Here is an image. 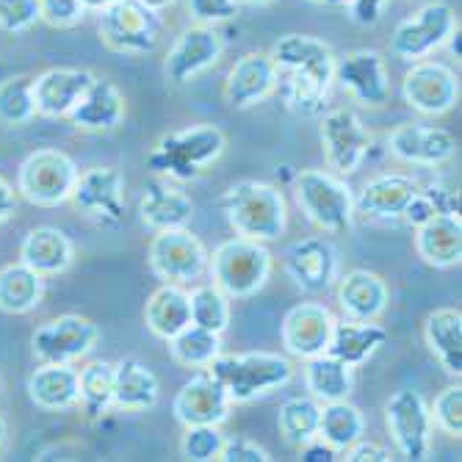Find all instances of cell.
Segmentation results:
<instances>
[{
  "label": "cell",
  "mask_w": 462,
  "mask_h": 462,
  "mask_svg": "<svg viewBox=\"0 0 462 462\" xmlns=\"http://www.w3.org/2000/svg\"><path fill=\"white\" fill-rule=\"evenodd\" d=\"M297 202L310 225L321 233H349L355 225V194L346 180L324 170H302L297 175Z\"/></svg>",
  "instance_id": "obj_6"
},
{
  "label": "cell",
  "mask_w": 462,
  "mask_h": 462,
  "mask_svg": "<svg viewBox=\"0 0 462 462\" xmlns=\"http://www.w3.org/2000/svg\"><path fill=\"white\" fill-rule=\"evenodd\" d=\"M365 435V415L349 399L321 404L319 418V440H324L335 451H346Z\"/></svg>",
  "instance_id": "obj_37"
},
{
  "label": "cell",
  "mask_w": 462,
  "mask_h": 462,
  "mask_svg": "<svg viewBox=\"0 0 462 462\" xmlns=\"http://www.w3.org/2000/svg\"><path fill=\"white\" fill-rule=\"evenodd\" d=\"M225 147L227 136L222 134V128L211 122H197L183 131L166 134L147 155V166L152 175L189 183L205 175L208 166H214L225 155Z\"/></svg>",
  "instance_id": "obj_2"
},
{
  "label": "cell",
  "mask_w": 462,
  "mask_h": 462,
  "mask_svg": "<svg viewBox=\"0 0 462 462\" xmlns=\"http://www.w3.org/2000/svg\"><path fill=\"white\" fill-rule=\"evenodd\" d=\"M36 116L33 106V78L17 75L0 83V125L20 128Z\"/></svg>",
  "instance_id": "obj_42"
},
{
  "label": "cell",
  "mask_w": 462,
  "mask_h": 462,
  "mask_svg": "<svg viewBox=\"0 0 462 462\" xmlns=\"http://www.w3.org/2000/svg\"><path fill=\"white\" fill-rule=\"evenodd\" d=\"M332 324H335V316L329 313V308H324L319 302L293 305L285 313L282 327H280V338H282L285 352L300 360L324 355L329 346Z\"/></svg>",
  "instance_id": "obj_22"
},
{
  "label": "cell",
  "mask_w": 462,
  "mask_h": 462,
  "mask_svg": "<svg viewBox=\"0 0 462 462\" xmlns=\"http://www.w3.org/2000/svg\"><path fill=\"white\" fill-rule=\"evenodd\" d=\"M78 404L89 418H100L114 407V365L95 360L78 371Z\"/></svg>",
  "instance_id": "obj_40"
},
{
  "label": "cell",
  "mask_w": 462,
  "mask_h": 462,
  "mask_svg": "<svg viewBox=\"0 0 462 462\" xmlns=\"http://www.w3.org/2000/svg\"><path fill=\"white\" fill-rule=\"evenodd\" d=\"M14 211H17V191L4 175H0V225L12 219Z\"/></svg>",
  "instance_id": "obj_53"
},
{
  "label": "cell",
  "mask_w": 462,
  "mask_h": 462,
  "mask_svg": "<svg viewBox=\"0 0 462 462\" xmlns=\"http://www.w3.org/2000/svg\"><path fill=\"white\" fill-rule=\"evenodd\" d=\"M277 89V72L269 53H244L225 78V100L236 111L255 108Z\"/></svg>",
  "instance_id": "obj_23"
},
{
  "label": "cell",
  "mask_w": 462,
  "mask_h": 462,
  "mask_svg": "<svg viewBox=\"0 0 462 462\" xmlns=\"http://www.w3.org/2000/svg\"><path fill=\"white\" fill-rule=\"evenodd\" d=\"M391 4V0H349V4L344 6L349 12V17L360 25H374L380 23L385 6Z\"/></svg>",
  "instance_id": "obj_51"
},
{
  "label": "cell",
  "mask_w": 462,
  "mask_h": 462,
  "mask_svg": "<svg viewBox=\"0 0 462 462\" xmlns=\"http://www.w3.org/2000/svg\"><path fill=\"white\" fill-rule=\"evenodd\" d=\"M219 459L222 462H269L272 454L263 446H258L252 438L236 435V438H225Z\"/></svg>",
  "instance_id": "obj_48"
},
{
  "label": "cell",
  "mask_w": 462,
  "mask_h": 462,
  "mask_svg": "<svg viewBox=\"0 0 462 462\" xmlns=\"http://www.w3.org/2000/svg\"><path fill=\"white\" fill-rule=\"evenodd\" d=\"M432 415V427H438L448 438L462 435V388L448 385L438 393L435 404L430 407Z\"/></svg>",
  "instance_id": "obj_44"
},
{
  "label": "cell",
  "mask_w": 462,
  "mask_h": 462,
  "mask_svg": "<svg viewBox=\"0 0 462 462\" xmlns=\"http://www.w3.org/2000/svg\"><path fill=\"white\" fill-rule=\"evenodd\" d=\"M310 4H321V6H346L349 4V0H310Z\"/></svg>",
  "instance_id": "obj_57"
},
{
  "label": "cell",
  "mask_w": 462,
  "mask_h": 462,
  "mask_svg": "<svg viewBox=\"0 0 462 462\" xmlns=\"http://www.w3.org/2000/svg\"><path fill=\"white\" fill-rule=\"evenodd\" d=\"M319 418H321V402L308 396H291L280 404L277 427L288 446L302 448L305 443L319 438Z\"/></svg>",
  "instance_id": "obj_38"
},
{
  "label": "cell",
  "mask_w": 462,
  "mask_h": 462,
  "mask_svg": "<svg viewBox=\"0 0 462 462\" xmlns=\"http://www.w3.org/2000/svg\"><path fill=\"white\" fill-rule=\"evenodd\" d=\"M183 6L197 25H214L217 28V25L238 17L241 0H183Z\"/></svg>",
  "instance_id": "obj_46"
},
{
  "label": "cell",
  "mask_w": 462,
  "mask_h": 462,
  "mask_svg": "<svg viewBox=\"0 0 462 462\" xmlns=\"http://www.w3.org/2000/svg\"><path fill=\"white\" fill-rule=\"evenodd\" d=\"M163 36L161 12L139 4V0H114L100 9V39L103 45L122 56L155 53Z\"/></svg>",
  "instance_id": "obj_7"
},
{
  "label": "cell",
  "mask_w": 462,
  "mask_h": 462,
  "mask_svg": "<svg viewBox=\"0 0 462 462\" xmlns=\"http://www.w3.org/2000/svg\"><path fill=\"white\" fill-rule=\"evenodd\" d=\"M144 321L155 338L161 341L175 338L183 327L191 324L189 291L175 282H163L161 288H155L144 305Z\"/></svg>",
  "instance_id": "obj_33"
},
{
  "label": "cell",
  "mask_w": 462,
  "mask_h": 462,
  "mask_svg": "<svg viewBox=\"0 0 462 462\" xmlns=\"http://www.w3.org/2000/svg\"><path fill=\"white\" fill-rule=\"evenodd\" d=\"M302 376H305V388L310 391V396L321 404L349 399L355 388V368L327 352L308 357Z\"/></svg>",
  "instance_id": "obj_35"
},
{
  "label": "cell",
  "mask_w": 462,
  "mask_h": 462,
  "mask_svg": "<svg viewBox=\"0 0 462 462\" xmlns=\"http://www.w3.org/2000/svg\"><path fill=\"white\" fill-rule=\"evenodd\" d=\"M302 459L305 462H332V459H338V451H335V448H329L324 440H310V443H305L302 448Z\"/></svg>",
  "instance_id": "obj_52"
},
{
  "label": "cell",
  "mask_w": 462,
  "mask_h": 462,
  "mask_svg": "<svg viewBox=\"0 0 462 462\" xmlns=\"http://www.w3.org/2000/svg\"><path fill=\"white\" fill-rule=\"evenodd\" d=\"M402 95L407 106L424 116H443L459 100L457 72L435 59L412 61L402 80Z\"/></svg>",
  "instance_id": "obj_16"
},
{
  "label": "cell",
  "mask_w": 462,
  "mask_h": 462,
  "mask_svg": "<svg viewBox=\"0 0 462 462\" xmlns=\"http://www.w3.org/2000/svg\"><path fill=\"white\" fill-rule=\"evenodd\" d=\"M415 252L432 269H451L462 261L459 217H435L415 227Z\"/></svg>",
  "instance_id": "obj_32"
},
{
  "label": "cell",
  "mask_w": 462,
  "mask_h": 462,
  "mask_svg": "<svg viewBox=\"0 0 462 462\" xmlns=\"http://www.w3.org/2000/svg\"><path fill=\"white\" fill-rule=\"evenodd\" d=\"M97 338L100 329L92 319L64 313L33 329L31 349L39 363H78L95 349Z\"/></svg>",
  "instance_id": "obj_14"
},
{
  "label": "cell",
  "mask_w": 462,
  "mask_h": 462,
  "mask_svg": "<svg viewBox=\"0 0 462 462\" xmlns=\"http://www.w3.org/2000/svg\"><path fill=\"white\" fill-rule=\"evenodd\" d=\"M335 297H338V305L346 319L376 321L388 308L391 291L380 274L368 269H355L335 280Z\"/></svg>",
  "instance_id": "obj_27"
},
{
  "label": "cell",
  "mask_w": 462,
  "mask_h": 462,
  "mask_svg": "<svg viewBox=\"0 0 462 462\" xmlns=\"http://www.w3.org/2000/svg\"><path fill=\"white\" fill-rule=\"evenodd\" d=\"M418 189L421 186L407 175L383 172L363 183V189L355 197V214H363L376 222H402Z\"/></svg>",
  "instance_id": "obj_24"
},
{
  "label": "cell",
  "mask_w": 462,
  "mask_h": 462,
  "mask_svg": "<svg viewBox=\"0 0 462 462\" xmlns=\"http://www.w3.org/2000/svg\"><path fill=\"white\" fill-rule=\"evenodd\" d=\"M28 396L45 412H64L78 404L75 363H42L28 376Z\"/></svg>",
  "instance_id": "obj_30"
},
{
  "label": "cell",
  "mask_w": 462,
  "mask_h": 462,
  "mask_svg": "<svg viewBox=\"0 0 462 462\" xmlns=\"http://www.w3.org/2000/svg\"><path fill=\"white\" fill-rule=\"evenodd\" d=\"M161 383L155 371L139 357H125L114 365V407L125 412H147L158 404Z\"/></svg>",
  "instance_id": "obj_31"
},
{
  "label": "cell",
  "mask_w": 462,
  "mask_h": 462,
  "mask_svg": "<svg viewBox=\"0 0 462 462\" xmlns=\"http://www.w3.org/2000/svg\"><path fill=\"white\" fill-rule=\"evenodd\" d=\"M424 341L446 374H462V313L457 308H438L427 316Z\"/></svg>",
  "instance_id": "obj_34"
},
{
  "label": "cell",
  "mask_w": 462,
  "mask_h": 462,
  "mask_svg": "<svg viewBox=\"0 0 462 462\" xmlns=\"http://www.w3.org/2000/svg\"><path fill=\"white\" fill-rule=\"evenodd\" d=\"M75 211L100 227H116L125 219V175L116 166H89L69 194Z\"/></svg>",
  "instance_id": "obj_15"
},
{
  "label": "cell",
  "mask_w": 462,
  "mask_h": 462,
  "mask_svg": "<svg viewBox=\"0 0 462 462\" xmlns=\"http://www.w3.org/2000/svg\"><path fill=\"white\" fill-rule=\"evenodd\" d=\"M75 261V246L59 227H33L20 244V263L42 277L64 274Z\"/></svg>",
  "instance_id": "obj_29"
},
{
  "label": "cell",
  "mask_w": 462,
  "mask_h": 462,
  "mask_svg": "<svg viewBox=\"0 0 462 462\" xmlns=\"http://www.w3.org/2000/svg\"><path fill=\"white\" fill-rule=\"evenodd\" d=\"M230 297L225 291H219L214 282L208 285H197L189 291V305H191V324L205 327L217 335H225L233 319V308H230Z\"/></svg>",
  "instance_id": "obj_41"
},
{
  "label": "cell",
  "mask_w": 462,
  "mask_h": 462,
  "mask_svg": "<svg viewBox=\"0 0 462 462\" xmlns=\"http://www.w3.org/2000/svg\"><path fill=\"white\" fill-rule=\"evenodd\" d=\"M385 424L396 451L404 459L410 462L427 459L432 443V415L421 393L412 388L393 391L385 404Z\"/></svg>",
  "instance_id": "obj_12"
},
{
  "label": "cell",
  "mask_w": 462,
  "mask_h": 462,
  "mask_svg": "<svg viewBox=\"0 0 462 462\" xmlns=\"http://www.w3.org/2000/svg\"><path fill=\"white\" fill-rule=\"evenodd\" d=\"M319 119V139L327 166L341 178L355 175L371 150V134L365 131L363 119L352 108H335Z\"/></svg>",
  "instance_id": "obj_13"
},
{
  "label": "cell",
  "mask_w": 462,
  "mask_h": 462,
  "mask_svg": "<svg viewBox=\"0 0 462 462\" xmlns=\"http://www.w3.org/2000/svg\"><path fill=\"white\" fill-rule=\"evenodd\" d=\"M208 368L225 385L233 404H249L285 388L297 371L285 355L277 352L219 355Z\"/></svg>",
  "instance_id": "obj_4"
},
{
  "label": "cell",
  "mask_w": 462,
  "mask_h": 462,
  "mask_svg": "<svg viewBox=\"0 0 462 462\" xmlns=\"http://www.w3.org/2000/svg\"><path fill=\"white\" fill-rule=\"evenodd\" d=\"M225 56V39L214 25H191L183 31L163 59V78L172 87H186L202 72L219 64Z\"/></svg>",
  "instance_id": "obj_17"
},
{
  "label": "cell",
  "mask_w": 462,
  "mask_h": 462,
  "mask_svg": "<svg viewBox=\"0 0 462 462\" xmlns=\"http://www.w3.org/2000/svg\"><path fill=\"white\" fill-rule=\"evenodd\" d=\"M388 344V329L376 321H355V319H335L332 335H329V346L327 355L338 357L341 363L360 368L365 365L376 352Z\"/></svg>",
  "instance_id": "obj_28"
},
{
  "label": "cell",
  "mask_w": 462,
  "mask_h": 462,
  "mask_svg": "<svg viewBox=\"0 0 462 462\" xmlns=\"http://www.w3.org/2000/svg\"><path fill=\"white\" fill-rule=\"evenodd\" d=\"M108 4H114V0H80V6L87 9V12H100V9H106Z\"/></svg>",
  "instance_id": "obj_54"
},
{
  "label": "cell",
  "mask_w": 462,
  "mask_h": 462,
  "mask_svg": "<svg viewBox=\"0 0 462 462\" xmlns=\"http://www.w3.org/2000/svg\"><path fill=\"white\" fill-rule=\"evenodd\" d=\"M230 396L225 385L211 374V368H197V374L178 391L172 402V412L183 427L214 424L222 427L230 415Z\"/></svg>",
  "instance_id": "obj_19"
},
{
  "label": "cell",
  "mask_w": 462,
  "mask_h": 462,
  "mask_svg": "<svg viewBox=\"0 0 462 462\" xmlns=\"http://www.w3.org/2000/svg\"><path fill=\"white\" fill-rule=\"evenodd\" d=\"M241 4H249V6H269L274 0H241Z\"/></svg>",
  "instance_id": "obj_58"
},
{
  "label": "cell",
  "mask_w": 462,
  "mask_h": 462,
  "mask_svg": "<svg viewBox=\"0 0 462 462\" xmlns=\"http://www.w3.org/2000/svg\"><path fill=\"white\" fill-rule=\"evenodd\" d=\"M459 28V20L446 0H432L404 17L391 33V53L402 61H421L443 51L448 36Z\"/></svg>",
  "instance_id": "obj_8"
},
{
  "label": "cell",
  "mask_w": 462,
  "mask_h": 462,
  "mask_svg": "<svg viewBox=\"0 0 462 462\" xmlns=\"http://www.w3.org/2000/svg\"><path fill=\"white\" fill-rule=\"evenodd\" d=\"M274 269L272 252L266 244L236 236L214 249L208 258V272L219 291H225L230 300H249L269 282Z\"/></svg>",
  "instance_id": "obj_5"
},
{
  "label": "cell",
  "mask_w": 462,
  "mask_h": 462,
  "mask_svg": "<svg viewBox=\"0 0 462 462\" xmlns=\"http://www.w3.org/2000/svg\"><path fill=\"white\" fill-rule=\"evenodd\" d=\"M125 95L116 83L108 78H97L89 83V89L75 103V108L67 114L69 125L83 134H111L125 122Z\"/></svg>",
  "instance_id": "obj_25"
},
{
  "label": "cell",
  "mask_w": 462,
  "mask_h": 462,
  "mask_svg": "<svg viewBox=\"0 0 462 462\" xmlns=\"http://www.w3.org/2000/svg\"><path fill=\"white\" fill-rule=\"evenodd\" d=\"M42 20L39 0H0V31L23 33Z\"/></svg>",
  "instance_id": "obj_45"
},
{
  "label": "cell",
  "mask_w": 462,
  "mask_h": 462,
  "mask_svg": "<svg viewBox=\"0 0 462 462\" xmlns=\"http://www.w3.org/2000/svg\"><path fill=\"white\" fill-rule=\"evenodd\" d=\"M222 211L236 236L252 241H277L288 227V205L277 186L263 180H238L222 197Z\"/></svg>",
  "instance_id": "obj_3"
},
{
  "label": "cell",
  "mask_w": 462,
  "mask_h": 462,
  "mask_svg": "<svg viewBox=\"0 0 462 462\" xmlns=\"http://www.w3.org/2000/svg\"><path fill=\"white\" fill-rule=\"evenodd\" d=\"M136 211L142 225L150 227L152 233L170 227H186L194 217V199L183 189V183L152 175L139 191Z\"/></svg>",
  "instance_id": "obj_21"
},
{
  "label": "cell",
  "mask_w": 462,
  "mask_h": 462,
  "mask_svg": "<svg viewBox=\"0 0 462 462\" xmlns=\"http://www.w3.org/2000/svg\"><path fill=\"white\" fill-rule=\"evenodd\" d=\"M45 293V277L25 263H12L0 269V310L9 316L31 313Z\"/></svg>",
  "instance_id": "obj_36"
},
{
  "label": "cell",
  "mask_w": 462,
  "mask_h": 462,
  "mask_svg": "<svg viewBox=\"0 0 462 462\" xmlns=\"http://www.w3.org/2000/svg\"><path fill=\"white\" fill-rule=\"evenodd\" d=\"M269 59L285 108L300 119L321 116L335 83V53L327 42L308 33H285L272 45Z\"/></svg>",
  "instance_id": "obj_1"
},
{
  "label": "cell",
  "mask_w": 462,
  "mask_h": 462,
  "mask_svg": "<svg viewBox=\"0 0 462 462\" xmlns=\"http://www.w3.org/2000/svg\"><path fill=\"white\" fill-rule=\"evenodd\" d=\"M139 4H144V6H150L155 12H163V9H170L175 0H139Z\"/></svg>",
  "instance_id": "obj_55"
},
{
  "label": "cell",
  "mask_w": 462,
  "mask_h": 462,
  "mask_svg": "<svg viewBox=\"0 0 462 462\" xmlns=\"http://www.w3.org/2000/svg\"><path fill=\"white\" fill-rule=\"evenodd\" d=\"M211 252L189 227H170L158 230L147 246V266L150 272L175 285H191L208 272Z\"/></svg>",
  "instance_id": "obj_9"
},
{
  "label": "cell",
  "mask_w": 462,
  "mask_h": 462,
  "mask_svg": "<svg viewBox=\"0 0 462 462\" xmlns=\"http://www.w3.org/2000/svg\"><path fill=\"white\" fill-rule=\"evenodd\" d=\"M6 438H9V424H6V418L0 415V448L6 446Z\"/></svg>",
  "instance_id": "obj_56"
},
{
  "label": "cell",
  "mask_w": 462,
  "mask_h": 462,
  "mask_svg": "<svg viewBox=\"0 0 462 462\" xmlns=\"http://www.w3.org/2000/svg\"><path fill=\"white\" fill-rule=\"evenodd\" d=\"M166 344H170V357L183 368H208L222 355V335L197 324L183 327Z\"/></svg>",
  "instance_id": "obj_39"
},
{
  "label": "cell",
  "mask_w": 462,
  "mask_h": 462,
  "mask_svg": "<svg viewBox=\"0 0 462 462\" xmlns=\"http://www.w3.org/2000/svg\"><path fill=\"white\" fill-rule=\"evenodd\" d=\"M95 72L80 67H53L33 78V106L39 116L67 119L75 103L89 89Z\"/></svg>",
  "instance_id": "obj_26"
},
{
  "label": "cell",
  "mask_w": 462,
  "mask_h": 462,
  "mask_svg": "<svg viewBox=\"0 0 462 462\" xmlns=\"http://www.w3.org/2000/svg\"><path fill=\"white\" fill-rule=\"evenodd\" d=\"M222 446H225V435L214 424L186 427V432L180 438V454L186 459H191V462H214V459H219Z\"/></svg>",
  "instance_id": "obj_43"
},
{
  "label": "cell",
  "mask_w": 462,
  "mask_h": 462,
  "mask_svg": "<svg viewBox=\"0 0 462 462\" xmlns=\"http://www.w3.org/2000/svg\"><path fill=\"white\" fill-rule=\"evenodd\" d=\"M421 194L430 199L435 217H459V189L451 180H435Z\"/></svg>",
  "instance_id": "obj_49"
},
{
  "label": "cell",
  "mask_w": 462,
  "mask_h": 462,
  "mask_svg": "<svg viewBox=\"0 0 462 462\" xmlns=\"http://www.w3.org/2000/svg\"><path fill=\"white\" fill-rule=\"evenodd\" d=\"M282 272L302 293H327L341 274L338 246L324 236H305L282 252Z\"/></svg>",
  "instance_id": "obj_11"
},
{
  "label": "cell",
  "mask_w": 462,
  "mask_h": 462,
  "mask_svg": "<svg viewBox=\"0 0 462 462\" xmlns=\"http://www.w3.org/2000/svg\"><path fill=\"white\" fill-rule=\"evenodd\" d=\"M80 170L61 150L31 152L17 172V191L39 208H56L69 199Z\"/></svg>",
  "instance_id": "obj_10"
},
{
  "label": "cell",
  "mask_w": 462,
  "mask_h": 462,
  "mask_svg": "<svg viewBox=\"0 0 462 462\" xmlns=\"http://www.w3.org/2000/svg\"><path fill=\"white\" fill-rule=\"evenodd\" d=\"M338 459H346V462H388L391 459V451L385 446H380V443L360 438L346 451H341Z\"/></svg>",
  "instance_id": "obj_50"
},
{
  "label": "cell",
  "mask_w": 462,
  "mask_h": 462,
  "mask_svg": "<svg viewBox=\"0 0 462 462\" xmlns=\"http://www.w3.org/2000/svg\"><path fill=\"white\" fill-rule=\"evenodd\" d=\"M335 83L365 108H383L391 97V75L383 53L360 48L335 56Z\"/></svg>",
  "instance_id": "obj_18"
},
{
  "label": "cell",
  "mask_w": 462,
  "mask_h": 462,
  "mask_svg": "<svg viewBox=\"0 0 462 462\" xmlns=\"http://www.w3.org/2000/svg\"><path fill=\"white\" fill-rule=\"evenodd\" d=\"M388 152L410 166H443L457 155V139L424 122H402L388 136Z\"/></svg>",
  "instance_id": "obj_20"
},
{
  "label": "cell",
  "mask_w": 462,
  "mask_h": 462,
  "mask_svg": "<svg viewBox=\"0 0 462 462\" xmlns=\"http://www.w3.org/2000/svg\"><path fill=\"white\" fill-rule=\"evenodd\" d=\"M42 20L53 28H69L83 20L87 9L80 6V0H39Z\"/></svg>",
  "instance_id": "obj_47"
}]
</instances>
